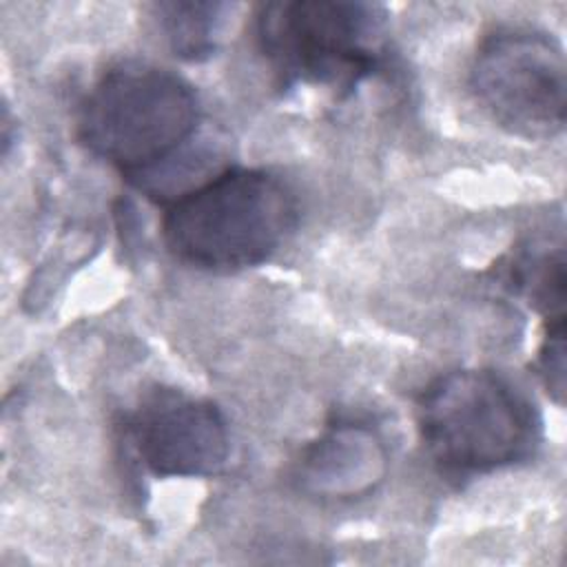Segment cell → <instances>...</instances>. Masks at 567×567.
Segmentation results:
<instances>
[{
	"instance_id": "1",
	"label": "cell",
	"mask_w": 567,
	"mask_h": 567,
	"mask_svg": "<svg viewBox=\"0 0 567 567\" xmlns=\"http://www.w3.org/2000/svg\"><path fill=\"white\" fill-rule=\"evenodd\" d=\"M202 109L195 89L151 62L109 66L84 95L78 137L135 186L153 193L177 162L190 159Z\"/></svg>"
},
{
	"instance_id": "2",
	"label": "cell",
	"mask_w": 567,
	"mask_h": 567,
	"mask_svg": "<svg viewBox=\"0 0 567 567\" xmlns=\"http://www.w3.org/2000/svg\"><path fill=\"white\" fill-rule=\"evenodd\" d=\"M297 217V197L281 177L226 166L166 202L162 235L177 261L233 272L268 261Z\"/></svg>"
},
{
	"instance_id": "3",
	"label": "cell",
	"mask_w": 567,
	"mask_h": 567,
	"mask_svg": "<svg viewBox=\"0 0 567 567\" xmlns=\"http://www.w3.org/2000/svg\"><path fill=\"white\" fill-rule=\"evenodd\" d=\"M416 425L430 458L452 478L529 461L543 441L529 394L487 368L452 370L427 383L416 399Z\"/></svg>"
},
{
	"instance_id": "4",
	"label": "cell",
	"mask_w": 567,
	"mask_h": 567,
	"mask_svg": "<svg viewBox=\"0 0 567 567\" xmlns=\"http://www.w3.org/2000/svg\"><path fill=\"white\" fill-rule=\"evenodd\" d=\"M385 18L368 2H268L257 13V44L281 89L315 84L346 95L374 73Z\"/></svg>"
},
{
	"instance_id": "5",
	"label": "cell",
	"mask_w": 567,
	"mask_h": 567,
	"mask_svg": "<svg viewBox=\"0 0 567 567\" xmlns=\"http://www.w3.org/2000/svg\"><path fill=\"white\" fill-rule=\"evenodd\" d=\"M470 86L487 115L512 135L551 140L565 128V51L543 29L503 24L485 33L472 58Z\"/></svg>"
},
{
	"instance_id": "6",
	"label": "cell",
	"mask_w": 567,
	"mask_h": 567,
	"mask_svg": "<svg viewBox=\"0 0 567 567\" xmlns=\"http://www.w3.org/2000/svg\"><path fill=\"white\" fill-rule=\"evenodd\" d=\"M124 439L157 478H199L224 470L230 434L224 412L177 388L148 390L124 421Z\"/></svg>"
},
{
	"instance_id": "7",
	"label": "cell",
	"mask_w": 567,
	"mask_h": 567,
	"mask_svg": "<svg viewBox=\"0 0 567 567\" xmlns=\"http://www.w3.org/2000/svg\"><path fill=\"white\" fill-rule=\"evenodd\" d=\"M385 447L361 423L341 421L321 434L301 456V481L319 496H359L385 476Z\"/></svg>"
},
{
	"instance_id": "8",
	"label": "cell",
	"mask_w": 567,
	"mask_h": 567,
	"mask_svg": "<svg viewBox=\"0 0 567 567\" xmlns=\"http://www.w3.org/2000/svg\"><path fill=\"white\" fill-rule=\"evenodd\" d=\"M507 284L520 292L527 303L547 319L565 317L567 264L565 248H523L507 266Z\"/></svg>"
},
{
	"instance_id": "9",
	"label": "cell",
	"mask_w": 567,
	"mask_h": 567,
	"mask_svg": "<svg viewBox=\"0 0 567 567\" xmlns=\"http://www.w3.org/2000/svg\"><path fill=\"white\" fill-rule=\"evenodd\" d=\"M221 2H159L155 4L159 24L175 55L199 62L215 53L224 11Z\"/></svg>"
},
{
	"instance_id": "10",
	"label": "cell",
	"mask_w": 567,
	"mask_h": 567,
	"mask_svg": "<svg viewBox=\"0 0 567 567\" xmlns=\"http://www.w3.org/2000/svg\"><path fill=\"white\" fill-rule=\"evenodd\" d=\"M534 370L549 396L563 405L565 399V317L547 319L545 334L536 352Z\"/></svg>"
}]
</instances>
